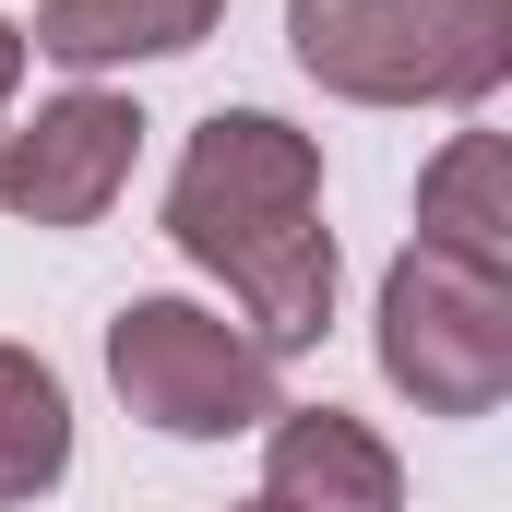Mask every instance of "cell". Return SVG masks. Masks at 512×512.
<instances>
[{
  "mask_svg": "<svg viewBox=\"0 0 512 512\" xmlns=\"http://www.w3.org/2000/svg\"><path fill=\"white\" fill-rule=\"evenodd\" d=\"M167 239L227 274V298L251 310L262 358H298L334 334V227H322V143L274 108H215L179 143L167 179Z\"/></svg>",
  "mask_w": 512,
  "mask_h": 512,
  "instance_id": "obj_1",
  "label": "cell"
},
{
  "mask_svg": "<svg viewBox=\"0 0 512 512\" xmlns=\"http://www.w3.org/2000/svg\"><path fill=\"white\" fill-rule=\"evenodd\" d=\"M286 48L346 108H477L512 72V0H286Z\"/></svg>",
  "mask_w": 512,
  "mask_h": 512,
  "instance_id": "obj_2",
  "label": "cell"
},
{
  "mask_svg": "<svg viewBox=\"0 0 512 512\" xmlns=\"http://www.w3.org/2000/svg\"><path fill=\"white\" fill-rule=\"evenodd\" d=\"M108 382L167 441H239V429H262L286 405L274 393V358L227 310H203V298H120L108 310Z\"/></svg>",
  "mask_w": 512,
  "mask_h": 512,
  "instance_id": "obj_3",
  "label": "cell"
},
{
  "mask_svg": "<svg viewBox=\"0 0 512 512\" xmlns=\"http://www.w3.org/2000/svg\"><path fill=\"white\" fill-rule=\"evenodd\" d=\"M382 382L417 417H489L512 393V274L405 251L382 262Z\"/></svg>",
  "mask_w": 512,
  "mask_h": 512,
  "instance_id": "obj_4",
  "label": "cell"
},
{
  "mask_svg": "<svg viewBox=\"0 0 512 512\" xmlns=\"http://www.w3.org/2000/svg\"><path fill=\"white\" fill-rule=\"evenodd\" d=\"M131 155H143V108L108 84H72L24 131H0V215L12 227H96L131 191Z\"/></svg>",
  "mask_w": 512,
  "mask_h": 512,
  "instance_id": "obj_5",
  "label": "cell"
},
{
  "mask_svg": "<svg viewBox=\"0 0 512 512\" xmlns=\"http://www.w3.org/2000/svg\"><path fill=\"white\" fill-rule=\"evenodd\" d=\"M262 501L274 512H405V465L346 405H274L262 417Z\"/></svg>",
  "mask_w": 512,
  "mask_h": 512,
  "instance_id": "obj_6",
  "label": "cell"
},
{
  "mask_svg": "<svg viewBox=\"0 0 512 512\" xmlns=\"http://www.w3.org/2000/svg\"><path fill=\"white\" fill-rule=\"evenodd\" d=\"M417 251L512 274V143L501 131H453L417 167Z\"/></svg>",
  "mask_w": 512,
  "mask_h": 512,
  "instance_id": "obj_7",
  "label": "cell"
},
{
  "mask_svg": "<svg viewBox=\"0 0 512 512\" xmlns=\"http://www.w3.org/2000/svg\"><path fill=\"white\" fill-rule=\"evenodd\" d=\"M227 24V0H36L24 48H48L60 72H131V60H179Z\"/></svg>",
  "mask_w": 512,
  "mask_h": 512,
  "instance_id": "obj_8",
  "label": "cell"
},
{
  "mask_svg": "<svg viewBox=\"0 0 512 512\" xmlns=\"http://www.w3.org/2000/svg\"><path fill=\"white\" fill-rule=\"evenodd\" d=\"M72 477V393L36 346H0V512L48 501Z\"/></svg>",
  "mask_w": 512,
  "mask_h": 512,
  "instance_id": "obj_9",
  "label": "cell"
},
{
  "mask_svg": "<svg viewBox=\"0 0 512 512\" xmlns=\"http://www.w3.org/2000/svg\"><path fill=\"white\" fill-rule=\"evenodd\" d=\"M24 60H36V48H24V24L0 12V131H12V96H24Z\"/></svg>",
  "mask_w": 512,
  "mask_h": 512,
  "instance_id": "obj_10",
  "label": "cell"
},
{
  "mask_svg": "<svg viewBox=\"0 0 512 512\" xmlns=\"http://www.w3.org/2000/svg\"><path fill=\"white\" fill-rule=\"evenodd\" d=\"M227 512H274V501H227Z\"/></svg>",
  "mask_w": 512,
  "mask_h": 512,
  "instance_id": "obj_11",
  "label": "cell"
}]
</instances>
